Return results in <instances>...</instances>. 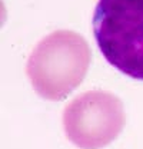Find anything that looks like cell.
<instances>
[{"label": "cell", "mask_w": 143, "mask_h": 149, "mask_svg": "<svg viewBox=\"0 0 143 149\" xmlns=\"http://www.w3.org/2000/svg\"><path fill=\"white\" fill-rule=\"evenodd\" d=\"M93 33L113 68L143 80V0H99Z\"/></svg>", "instance_id": "obj_2"}, {"label": "cell", "mask_w": 143, "mask_h": 149, "mask_svg": "<svg viewBox=\"0 0 143 149\" xmlns=\"http://www.w3.org/2000/svg\"><path fill=\"white\" fill-rule=\"evenodd\" d=\"M63 126L67 139L77 148H105L125 126L123 103L110 92H86L66 106Z\"/></svg>", "instance_id": "obj_3"}, {"label": "cell", "mask_w": 143, "mask_h": 149, "mask_svg": "<svg viewBox=\"0 0 143 149\" xmlns=\"http://www.w3.org/2000/svg\"><path fill=\"white\" fill-rule=\"evenodd\" d=\"M92 62L87 42L76 32L57 30L42 39L27 62V76L42 97L63 100L85 79Z\"/></svg>", "instance_id": "obj_1"}]
</instances>
